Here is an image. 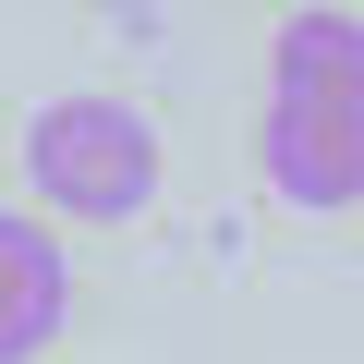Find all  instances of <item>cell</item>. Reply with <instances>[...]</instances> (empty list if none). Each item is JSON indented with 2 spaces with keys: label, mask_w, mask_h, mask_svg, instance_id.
I'll list each match as a JSON object with an SVG mask.
<instances>
[{
  "label": "cell",
  "mask_w": 364,
  "mask_h": 364,
  "mask_svg": "<svg viewBox=\"0 0 364 364\" xmlns=\"http://www.w3.org/2000/svg\"><path fill=\"white\" fill-rule=\"evenodd\" d=\"M255 170L279 207H364V13H291L267 49V109H255Z\"/></svg>",
  "instance_id": "obj_1"
},
{
  "label": "cell",
  "mask_w": 364,
  "mask_h": 364,
  "mask_svg": "<svg viewBox=\"0 0 364 364\" xmlns=\"http://www.w3.org/2000/svg\"><path fill=\"white\" fill-rule=\"evenodd\" d=\"M25 182H37L61 219L122 231V219L158 207V122L134 97H49L25 122Z\"/></svg>",
  "instance_id": "obj_2"
},
{
  "label": "cell",
  "mask_w": 364,
  "mask_h": 364,
  "mask_svg": "<svg viewBox=\"0 0 364 364\" xmlns=\"http://www.w3.org/2000/svg\"><path fill=\"white\" fill-rule=\"evenodd\" d=\"M61 328H73V267H61V243L0 207V364H37Z\"/></svg>",
  "instance_id": "obj_3"
}]
</instances>
